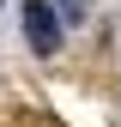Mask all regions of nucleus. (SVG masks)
<instances>
[{"instance_id":"nucleus-1","label":"nucleus","mask_w":121,"mask_h":127,"mask_svg":"<svg viewBox=\"0 0 121 127\" xmlns=\"http://www.w3.org/2000/svg\"><path fill=\"white\" fill-rule=\"evenodd\" d=\"M18 12H24V42L36 55H55L60 49V12L49 6V0H24Z\"/></svg>"}]
</instances>
